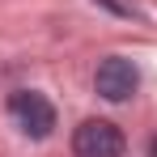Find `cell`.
<instances>
[{
    "mask_svg": "<svg viewBox=\"0 0 157 157\" xmlns=\"http://www.w3.org/2000/svg\"><path fill=\"white\" fill-rule=\"evenodd\" d=\"M9 119L17 123L21 136L47 140L55 132V106L47 102V94H38V89H13V94H9Z\"/></svg>",
    "mask_w": 157,
    "mask_h": 157,
    "instance_id": "cell-1",
    "label": "cell"
},
{
    "mask_svg": "<svg viewBox=\"0 0 157 157\" xmlns=\"http://www.w3.org/2000/svg\"><path fill=\"white\" fill-rule=\"evenodd\" d=\"M128 140L110 119H85L72 132V153L77 157H123Z\"/></svg>",
    "mask_w": 157,
    "mask_h": 157,
    "instance_id": "cell-2",
    "label": "cell"
},
{
    "mask_svg": "<svg viewBox=\"0 0 157 157\" xmlns=\"http://www.w3.org/2000/svg\"><path fill=\"white\" fill-rule=\"evenodd\" d=\"M136 85H140V72L123 55H106L102 64H98V72H94V89H98V98H106V102H128L132 94H136Z\"/></svg>",
    "mask_w": 157,
    "mask_h": 157,
    "instance_id": "cell-3",
    "label": "cell"
},
{
    "mask_svg": "<svg viewBox=\"0 0 157 157\" xmlns=\"http://www.w3.org/2000/svg\"><path fill=\"white\" fill-rule=\"evenodd\" d=\"M98 4H106V9H110V13H128V9H123V4H119V0H98Z\"/></svg>",
    "mask_w": 157,
    "mask_h": 157,
    "instance_id": "cell-4",
    "label": "cell"
},
{
    "mask_svg": "<svg viewBox=\"0 0 157 157\" xmlns=\"http://www.w3.org/2000/svg\"><path fill=\"white\" fill-rule=\"evenodd\" d=\"M149 157H157V136H153V144H149Z\"/></svg>",
    "mask_w": 157,
    "mask_h": 157,
    "instance_id": "cell-5",
    "label": "cell"
}]
</instances>
